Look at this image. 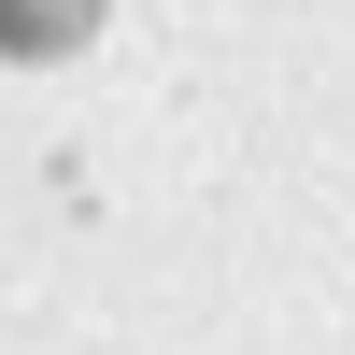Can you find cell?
Segmentation results:
<instances>
[{"label": "cell", "instance_id": "obj_1", "mask_svg": "<svg viewBox=\"0 0 355 355\" xmlns=\"http://www.w3.org/2000/svg\"><path fill=\"white\" fill-rule=\"evenodd\" d=\"M100 0H0V57H85Z\"/></svg>", "mask_w": 355, "mask_h": 355}]
</instances>
